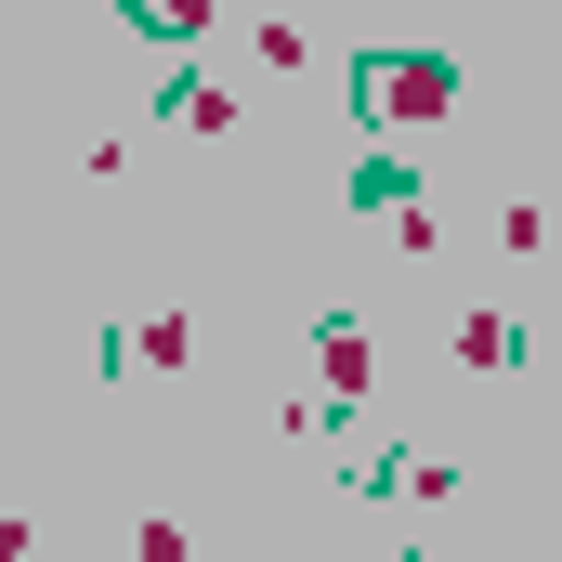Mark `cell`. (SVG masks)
I'll list each match as a JSON object with an SVG mask.
<instances>
[{
    "label": "cell",
    "mask_w": 562,
    "mask_h": 562,
    "mask_svg": "<svg viewBox=\"0 0 562 562\" xmlns=\"http://www.w3.org/2000/svg\"><path fill=\"white\" fill-rule=\"evenodd\" d=\"M367 92H380V119H431L445 105V66H367Z\"/></svg>",
    "instance_id": "1"
}]
</instances>
